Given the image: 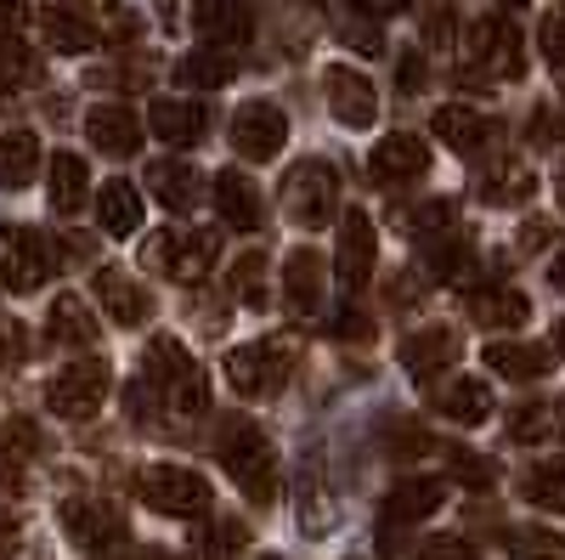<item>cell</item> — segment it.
Masks as SVG:
<instances>
[{"label":"cell","instance_id":"cell-36","mask_svg":"<svg viewBox=\"0 0 565 560\" xmlns=\"http://www.w3.org/2000/svg\"><path fill=\"white\" fill-rule=\"evenodd\" d=\"M521 493H526V504L548 509V516H565V458L537 464V471L521 482Z\"/></svg>","mask_w":565,"mask_h":560},{"label":"cell","instance_id":"cell-20","mask_svg":"<svg viewBox=\"0 0 565 560\" xmlns=\"http://www.w3.org/2000/svg\"><path fill=\"white\" fill-rule=\"evenodd\" d=\"M282 306L300 323H311L322 311V255L317 250H295L282 261Z\"/></svg>","mask_w":565,"mask_h":560},{"label":"cell","instance_id":"cell-39","mask_svg":"<svg viewBox=\"0 0 565 560\" xmlns=\"http://www.w3.org/2000/svg\"><path fill=\"white\" fill-rule=\"evenodd\" d=\"M469 261H476V250H469V232L463 226H452V232H441V239H430V266L441 272V277H458L469 272Z\"/></svg>","mask_w":565,"mask_h":560},{"label":"cell","instance_id":"cell-47","mask_svg":"<svg viewBox=\"0 0 565 560\" xmlns=\"http://www.w3.org/2000/svg\"><path fill=\"white\" fill-rule=\"evenodd\" d=\"M537 45H543V57H548L554 68H565V18H559V12H554V18H543Z\"/></svg>","mask_w":565,"mask_h":560},{"label":"cell","instance_id":"cell-44","mask_svg":"<svg viewBox=\"0 0 565 560\" xmlns=\"http://www.w3.org/2000/svg\"><path fill=\"white\" fill-rule=\"evenodd\" d=\"M244 543H249V527L244 521H215L204 532V560H238Z\"/></svg>","mask_w":565,"mask_h":560},{"label":"cell","instance_id":"cell-60","mask_svg":"<svg viewBox=\"0 0 565 560\" xmlns=\"http://www.w3.org/2000/svg\"><path fill=\"white\" fill-rule=\"evenodd\" d=\"M509 7H521V0H509Z\"/></svg>","mask_w":565,"mask_h":560},{"label":"cell","instance_id":"cell-1","mask_svg":"<svg viewBox=\"0 0 565 560\" xmlns=\"http://www.w3.org/2000/svg\"><path fill=\"white\" fill-rule=\"evenodd\" d=\"M141 380H148L153 397H164L170 413H186V419L210 413V373L199 368V357L186 351L175 335H153V340H148V357H141Z\"/></svg>","mask_w":565,"mask_h":560},{"label":"cell","instance_id":"cell-21","mask_svg":"<svg viewBox=\"0 0 565 560\" xmlns=\"http://www.w3.org/2000/svg\"><path fill=\"white\" fill-rule=\"evenodd\" d=\"M430 130L441 136L452 154H463V159H469V154H481L492 136H498V125H492L481 108H469V103H447V108H436Z\"/></svg>","mask_w":565,"mask_h":560},{"label":"cell","instance_id":"cell-49","mask_svg":"<svg viewBox=\"0 0 565 560\" xmlns=\"http://www.w3.org/2000/svg\"><path fill=\"white\" fill-rule=\"evenodd\" d=\"M351 7H356L362 18H396V12L413 7V0H351Z\"/></svg>","mask_w":565,"mask_h":560},{"label":"cell","instance_id":"cell-13","mask_svg":"<svg viewBox=\"0 0 565 560\" xmlns=\"http://www.w3.org/2000/svg\"><path fill=\"white\" fill-rule=\"evenodd\" d=\"M40 34H45L52 52H68V57L90 52V45L103 40L97 18H90L79 0H40Z\"/></svg>","mask_w":565,"mask_h":560},{"label":"cell","instance_id":"cell-29","mask_svg":"<svg viewBox=\"0 0 565 560\" xmlns=\"http://www.w3.org/2000/svg\"><path fill=\"white\" fill-rule=\"evenodd\" d=\"M52 210L57 215H79L85 210V199H90V170H85V159L79 154H52Z\"/></svg>","mask_w":565,"mask_h":560},{"label":"cell","instance_id":"cell-33","mask_svg":"<svg viewBox=\"0 0 565 560\" xmlns=\"http://www.w3.org/2000/svg\"><path fill=\"white\" fill-rule=\"evenodd\" d=\"M487 368L503 373V380H537V373H548V351L543 346H521V340H492L487 346Z\"/></svg>","mask_w":565,"mask_h":560},{"label":"cell","instance_id":"cell-34","mask_svg":"<svg viewBox=\"0 0 565 560\" xmlns=\"http://www.w3.org/2000/svg\"><path fill=\"white\" fill-rule=\"evenodd\" d=\"M232 74H238V63L226 52H186L175 63V85H186V91H221V85H232Z\"/></svg>","mask_w":565,"mask_h":560},{"label":"cell","instance_id":"cell-30","mask_svg":"<svg viewBox=\"0 0 565 560\" xmlns=\"http://www.w3.org/2000/svg\"><path fill=\"white\" fill-rule=\"evenodd\" d=\"M476 193H481V204H526L537 193V176L526 165H492V170H481Z\"/></svg>","mask_w":565,"mask_h":560},{"label":"cell","instance_id":"cell-41","mask_svg":"<svg viewBox=\"0 0 565 560\" xmlns=\"http://www.w3.org/2000/svg\"><path fill=\"white\" fill-rule=\"evenodd\" d=\"M407 239H418V244H430V239H441V232H452L458 226V204L452 199H430V204H418L413 215H407Z\"/></svg>","mask_w":565,"mask_h":560},{"label":"cell","instance_id":"cell-32","mask_svg":"<svg viewBox=\"0 0 565 560\" xmlns=\"http://www.w3.org/2000/svg\"><path fill=\"white\" fill-rule=\"evenodd\" d=\"M45 447L34 419H0V476H18L23 464H34Z\"/></svg>","mask_w":565,"mask_h":560},{"label":"cell","instance_id":"cell-55","mask_svg":"<svg viewBox=\"0 0 565 560\" xmlns=\"http://www.w3.org/2000/svg\"><path fill=\"white\" fill-rule=\"evenodd\" d=\"M548 284H554V289H559V295H565V250H559V255H554V261H548Z\"/></svg>","mask_w":565,"mask_h":560},{"label":"cell","instance_id":"cell-46","mask_svg":"<svg viewBox=\"0 0 565 560\" xmlns=\"http://www.w3.org/2000/svg\"><path fill=\"white\" fill-rule=\"evenodd\" d=\"M452 476L463 482V487H492V464L481 458V453H452Z\"/></svg>","mask_w":565,"mask_h":560},{"label":"cell","instance_id":"cell-50","mask_svg":"<svg viewBox=\"0 0 565 560\" xmlns=\"http://www.w3.org/2000/svg\"><path fill=\"white\" fill-rule=\"evenodd\" d=\"M532 136H537V148H548L554 136H559V114H543V108H537V119H532Z\"/></svg>","mask_w":565,"mask_h":560},{"label":"cell","instance_id":"cell-45","mask_svg":"<svg viewBox=\"0 0 565 560\" xmlns=\"http://www.w3.org/2000/svg\"><path fill=\"white\" fill-rule=\"evenodd\" d=\"M413 560H481L476 543H463V538H424L413 549Z\"/></svg>","mask_w":565,"mask_h":560},{"label":"cell","instance_id":"cell-52","mask_svg":"<svg viewBox=\"0 0 565 560\" xmlns=\"http://www.w3.org/2000/svg\"><path fill=\"white\" fill-rule=\"evenodd\" d=\"M345 45H356V52H380V34H373V29H345Z\"/></svg>","mask_w":565,"mask_h":560},{"label":"cell","instance_id":"cell-7","mask_svg":"<svg viewBox=\"0 0 565 560\" xmlns=\"http://www.w3.org/2000/svg\"><path fill=\"white\" fill-rule=\"evenodd\" d=\"M289 368H295L289 340H249L226 357V380L238 397H271V391L289 385Z\"/></svg>","mask_w":565,"mask_h":560},{"label":"cell","instance_id":"cell-23","mask_svg":"<svg viewBox=\"0 0 565 560\" xmlns=\"http://www.w3.org/2000/svg\"><path fill=\"white\" fill-rule=\"evenodd\" d=\"M469 45H476V63H487L492 74H509V80H514V74L526 68V57H521V29L503 23V18H481Z\"/></svg>","mask_w":565,"mask_h":560},{"label":"cell","instance_id":"cell-35","mask_svg":"<svg viewBox=\"0 0 565 560\" xmlns=\"http://www.w3.org/2000/svg\"><path fill=\"white\" fill-rule=\"evenodd\" d=\"M526 311H532V306H526L521 289H487V295L469 300V317L487 323V329H521Z\"/></svg>","mask_w":565,"mask_h":560},{"label":"cell","instance_id":"cell-57","mask_svg":"<svg viewBox=\"0 0 565 560\" xmlns=\"http://www.w3.org/2000/svg\"><path fill=\"white\" fill-rule=\"evenodd\" d=\"M148 560H181V554H170V549H148Z\"/></svg>","mask_w":565,"mask_h":560},{"label":"cell","instance_id":"cell-31","mask_svg":"<svg viewBox=\"0 0 565 560\" xmlns=\"http://www.w3.org/2000/svg\"><path fill=\"white\" fill-rule=\"evenodd\" d=\"M45 329H52V340H63V346H97V317H90V306L79 295H57Z\"/></svg>","mask_w":565,"mask_h":560},{"label":"cell","instance_id":"cell-10","mask_svg":"<svg viewBox=\"0 0 565 560\" xmlns=\"http://www.w3.org/2000/svg\"><path fill=\"white\" fill-rule=\"evenodd\" d=\"M373 261H380V226H373L367 210H345L340 215V244H334V272H340V284L351 295L367 289Z\"/></svg>","mask_w":565,"mask_h":560},{"label":"cell","instance_id":"cell-53","mask_svg":"<svg viewBox=\"0 0 565 560\" xmlns=\"http://www.w3.org/2000/svg\"><path fill=\"white\" fill-rule=\"evenodd\" d=\"M12 549H18V521L7 516V509H0V560H7Z\"/></svg>","mask_w":565,"mask_h":560},{"label":"cell","instance_id":"cell-11","mask_svg":"<svg viewBox=\"0 0 565 560\" xmlns=\"http://www.w3.org/2000/svg\"><path fill=\"white\" fill-rule=\"evenodd\" d=\"M63 532L90 554H119L125 549V516L103 498H68L63 504Z\"/></svg>","mask_w":565,"mask_h":560},{"label":"cell","instance_id":"cell-18","mask_svg":"<svg viewBox=\"0 0 565 560\" xmlns=\"http://www.w3.org/2000/svg\"><path fill=\"white\" fill-rule=\"evenodd\" d=\"M193 29L210 40V52H226L255 34V12L244 0H193Z\"/></svg>","mask_w":565,"mask_h":560},{"label":"cell","instance_id":"cell-22","mask_svg":"<svg viewBox=\"0 0 565 560\" xmlns=\"http://www.w3.org/2000/svg\"><path fill=\"white\" fill-rule=\"evenodd\" d=\"M447 504V482H436V476H413V482H402V487H391V498H385V527H413V521H430L436 509Z\"/></svg>","mask_w":565,"mask_h":560},{"label":"cell","instance_id":"cell-27","mask_svg":"<svg viewBox=\"0 0 565 560\" xmlns=\"http://www.w3.org/2000/svg\"><path fill=\"white\" fill-rule=\"evenodd\" d=\"M40 176V136L34 130H0V187L23 193Z\"/></svg>","mask_w":565,"mask_h":560},{"label":"cell","instance_id":"cell-12","mask_svg":"<svg viewBox=\"0 0 565 560\" xmlns=\"http://www.w3.org/2000/svg\"><path fill=\"white\" fill-rule=\"evenodd\" d=\"M322 91H328V108H334L340 125L351 130H367L373 119H380V97H373V85L362 68H345V63H328L322 68Z\"/></svg>","mask_w":565,"mask_h":560},{"label":"cell","instance_id":"cell-54","mask_svg":"<svg viewBox=\"0 0 565 560\" xmlns=\"http://www.w3.org/2000/svg\"><path fill=\"white\" fill-rule=\"evenodd\" d=\"M543 239H548V226H543V221H526V226H521V250H537Z\"/></svg>","mask_w":565,"mask_h":560},{"label":"cell","instance_id":"cell-56","mask_svg":"<svg viewBox=\"0 0 565 560\" xmlns=\"http://www.w3.org/2000/svg\"><path fill=\"white\" fill-rule=\"evenodd\" d=\"M554 351L565 357V323H554Z\"/></svg>","mask_w":565,"mask_h":560},{"label":"cell","instance_id":"cell-4","mask_svg":"<svg viewBox=\"0 0 565 560\" xmlns=\"http://www.w3.org/2000/svg\"><path fill=\"white\" fill-rule=\"evenodd\" d=\"M136 498L170 521H204L210 516V482L186 464H148L136 471Z\"/></svg>","mask_w":565,"mask_h":560},{"label":"cell","instance_id":"cell-59","mask_svg":"<svg viewBox=\"0 0 565 560\" xmlns=\"http://www.w3.org/2000/svg\"><path fill=\"white\" fill-rule=\"evenodd\" d=\"M260 560H277V554H260Z\"/></svg>","mask_w":565,"mask_h":560},{"label":"cell","instance_id":"cell-5","mask_svg":"<svg viewBox=\"0 0 565 560\" xmlns=\"http://www.w3.org/2000/svg\"><path fill=\"white\" fill-rule=\"evenodd\" d=\"M108 391H114V368L103 357H79L45 380V408L57 419H68V425H79V419H90L108 402Z\"/></svg>","mask_w":565,"mask_h":560},{"label":"cell","instance_id":"cell-8","mask_svg":"<svg viewBox=\"0 0 565 560\" xmlns=\"http://www.w3.org/2000/svg\"><path fill=\"white\" fill-rule=\"evenodd\" d=\"M52 277V250L34 226H0V284L12 295H34Z\"/></svg>","mask_w":565,"mask_h":560},{"label":"cell","instance_id":"cell-3","mask_svg":"<svg viewBox=\"0 0 565 560\" xmlns=\"http://www.w3.org/2000/svg\"><path fill=\"white\" fill-rule=\"evenodd\" d=\"M221 261V232L210 226H186V232H153L148 244H141V266H153L159 277L170 284H204L210 266Z\"/></svg>","mask_w":565,"mask_h":560},{"label":"cell","instance_id":"cell-40","mask_svg":"<svg viewBox=\"0 0 565 560\" xmlns=\"http://www.w3.org/2000/svg\"><path fill=\"white\" fill-rule=\"evenodd\" d=\"M503 538H509V549L521 560H565V538L548 532V527H509Z\"/></svg>","mask_w":565,"mask_h":560},{"label":"cell","instance_id":"cell-14","mask_svg":"<svg viewBox=\"0 0 565 560\" xmlns=\"http://www.w3.org/2000/svg\"><path fill=\"white\" fill-rule=\"evenodd\" d=\"M463 351L458 329H447V323H424V329H413L402 340V368H407V380H436L441 368H452Z\"/></svg>","mask_w":565,"mask_h":560},{"label":"cell","instance_id":"cell-38","mask_svg":"<svg viewBox=\"0 0 565 560\" xmlns=\"http://www.w3.org/2000/svg\"><path fill=\"white\" fill-rule=\"evenodd\" d=\"M548 436H559V408H548V402H532L509 419V442H521V447H537Z\"/></svg>","mask_w":565,"mask_h":560},{"label":"cell","instance_id":"cell-43","mask_svg":"<svg viewBox=\"0 0 565 560\" xmlns=\"http://www.w3.org/2000/svg\"><path fill=\"white\" fill-rule=\"evenodd\" d=\"M424 40H430L436 52H447L458 40V7L452 0H424Z\"/></svg>","mask_w":565,"mask_h":560},{"label":"cell","instance_id":"cell-6","mask_svg":"<svg viewBox=\"0 0 565 560\" xmlns=\"http://www.w3.org/2000/svg\"><path fill=\"white\" fill-rule=\"evenodd\" d=\"M282 210H289L300 226H328L340 210V170L328 159H300L289 170V181H282Z\"/></svg>","mask_w":565,"mask_h":560},{"label":"cell","instance_id":"cell-48","mask_svg":"<svg viewBox=\"0 0 565 560\" xmlns=\"http://www.w3.org/2000/svg\"><path fill=\"white\" fill-rule=\"evenodd\" d=\"M334 335H340V340H373V323H367L356 306H345V311L334 317Z\"/></svg>","mask_w":565,"mask_h":560},{"label":"cell","instance_id":"cell-19","mask_svg":"<svg viewBox=\"0 0 565 560\" xmlns=\"http://www.w3.org/2000/svg\"><path fill=\"white\" fill-rule=\"evenodd\" d=\"M85 136L97 142V154H108V159H130L136 148H141V125H136V114L125 108V103H97L85 114Z\"/></svg>","mask_w":565,"mask_h":560},{"label":"cell","instance_id":"cell-2","mask_svg":"<svg viewBox=\"0 0 565 560\" xmlns=\"http://www.w3.org/2000/svg\"><path fill=\"white\" fill-rule=\"evenodd\" d=\"M215 453H221V471L244 487L249 504H271L277 498V453L266 442V431L255 425V419L232 413L221 436H215Z\"/></svg>","mask_w":565,"mask_h":560},{"label":"cell","instance_id":"cell-28","mask_svg":"<svg viewBox=\"0 0 565 560\" xmlns=\"http://www.w3.org/2000/svg\"><path fill=\"white\" fill-rule=\"evenodd\" d=\"M436 408L452 419V425L476 431V425H487V419H492V391L481 380H452V385L436 391Z\"/></svg>","mask_w":565,"mask_h":560},{"label":"cell","instance_id":"cell-17","mask_svg":"<svg viewBox=\"0 0 565 560\" xmlns=\"http://www.w3.org/2000/svg\"><path fill=\"white\" fill-rule=\"evenodd\" d=\"M424 170H430V148H424L418 136H407V130L385 136V142H373V154H367V176L380 181V187L418 181Z\"/></svg>","mask_w":565,"mask_h":560},{"label":"cell","instance_id":"cell-58","mask_svg":"<svg viewBox=\"0 0 565 560\" xmlns=\"http://www.w3.org/2000/svg\"><path fill=\"white\" fill-rule=\"evenodd\" d=\"M559 204H565V176H559Z\"/></svg>","mask_w":565,"mask_h":560},{"label":"cell","instance_id":"cell-42","mask_svg":"<svg viewBox=\"0 0 565 560\" xmlns=\"http://www.w3.org/2000/svg\"><path fill=\"white\" fill-rule=\"evenodd\" d=\"M260 277H266V255L249 250L238 266H232V295H238L244 306H266V284H260Z\"/></svg>","mask_w":565,"mask_h":560},{"label":"cell","instance_id":"cell-25","mask_svg":"<svg viewBox=\"0 0 565 560\" xmlns=\"http://www.w3.org/2000/svg\"><path fill=\"white\" fill-rule=\"evenodd\" d=\"M148 187H153V199L164 204V210H193L199 199H204V176L186 165V159H159L153 170H148Z\"/></svg>","mask_w":565,"mask_h":560},{"label":"cell","instance_id":"cell-15","mask_svg":"<svg viewBox=\"0 0 565 560\" xmlns=\"http://www.w3.org/2000/svg\"><path fill=\"white\" fill-rule=\"evenodd\" d=\"M97 300H103L108 323H119V329H141L153 317V300L141 289V277H130L125 266H97Z\"/></svg>","mask_w":565,"mask_h":560},{"label":"cell","instance_id":"cell-37","mask_svg":"<svg viewBox=\"0 0 565 560\" xmlns=\"http://www.w3.org/2000/svg\"><path fill=\"white\" fill-rule=\"evenodd\" d=\"M40 80V57L18 34H0V91H29Z\"/></svg>","mask_w":565,"mask_h":560},{"label":"cell","instance_id":"cell-16","mask_svg":"<svg viewBox=\"0 0 565 560\" xmlns=\"http://www.w3.org/2000/svg\"><path fill=\"white\" fill-rule=\"evenodd\" d=\"M148 130L170 148H199L204 130H210V108L199 97H159L148 108Z\"/></svg>","mask_w":565,"mask_h":560},{"label":"cell","instance_id":"cell-51","mask_svg":"<svg viewBox=\"0 0 565 560\" xmlns=\"http://www.w3.org/2000/svg\"><path fill=\"white\" fill-rule=\"evenodd\" d=\"M396 74H402V91H418L424 85V57H402Z\"/></svg>","mask_w":565,"mask_h":560},{"label":"cell","instance_id":"cell-24","mask_svg":"<svg viewBox=\"0 0 565 560\" xmlns=\"http://www.w3.org/2000/svg\"><path fill=\"white\" fill-rule=\"evenodd\" d=\"M210 193H215V210H221V221L232 232H255L260 226V193H255V181L244 170H221Z\"/></svg>","mask_w":565,"mask_h":560},{"label":"cell","instance_id":"cell-9","mask_svg":"<svg viewBox=\"0 0 565 560\" xmlns=\"http://www.w3.org/2000/svg\"><path fill=\"white\" fill-rule=\"evenodd\" d=\"M282 142H289V114H282L277 103H244L238 114H232V154L249 159V165H266L282 154Z\"/></svg>","mask_w":565,"mask_h":560},{"label":"cell","instance_id":"cell-26","mask_svg":"<svg viewBox=\"0 0 565 560\" xmlns=\"http://www.w3.org/2000/svg\"><path fill=\"white\" fill-rule=\"evenodd\" d=\"M97 221H103L108 239H130V232H141V193L125 176L97 187Z\"/></svg>","mask_w":565,"mask_h":560}]
</instances>
